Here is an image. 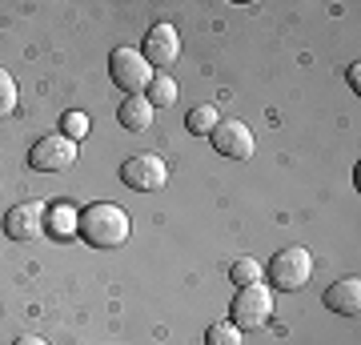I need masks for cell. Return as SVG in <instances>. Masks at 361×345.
<instances>
[{
	"mask_svg": "<svg viewBox=\"0 0 361 345\" xmlns=\"http://www.w3.org/2000/svg\"><path fill=\"white\" fill-rule=\"evenodd\" d=\"M129 229H133L129 213L113 201H97L77 217V233L92 249H121V245L129 241Z\"/></svg>",
	"mask_w": 361,
	"mask_h": 345,
	"instance_id": "1",
	"label": "cell"
},
{
	"mask_svg": "<svg viewBox=\"0 0 361 345\" xmlns=\"http://www.w3.org/2000/svg\"><path fill=\"white\" fill-rule=\"evenodd\" d=\"M109 77H113L116 89H125L129 97H141V89H149V80H153V64L145 61L137 49H113Z\"/></svg>",
	"mask_w": 361,
	"mask_h": 345,
	"instance_id": "2",
	"label": "cell"
},
{
	"mask_svg": "<svg viewBox=\"0 0 361 345\" xmlns=\"http://www.w3.org/2000/svg\"><path fill=\"white\" fill-rule=\"evenodd\" d=\"M313 273V257L305 245H289V249H277L269 261V282L277 289H301V285L310 282Z\"/></svg>",
	"mask_w": 361,
	"mask_h": 345,
	"instance_id": "3",
	"label": "cell"
},
{
	"mask_svg": "<svg viewBox=\"0 0 361 345\" xmlns=\"http://www.w3.org/2000/svg\"><path fill=\"white\" fill-rule=\"evenodd\" d=\"M269 313H273V293L261 282L237 289V297H233V305H229V317L237 329H257V325L269 321Z\"/></svg>",
	"mask_w": 361,
	"mask_h": 345,
	"instance_id": "4",
	"label": "cell"
},
{
	"mask_svg": "<svg viewBox=\"0 0 361 345\" xmlns=\"http://www.w3.org/2000/svg\"><path fill=\"white\" fill-rule=\"evenodd\" d=\"M73 161H77V141H68L65 133L40 137L28 153V165L37 173H65V169H73Z\"/></svg>",
	"mask_w": 361,
	"mask_h": 345,
	"instance_id": "5",
	"label": "cell"
},
{
	"mask_svg": "<svg viewBox=\"0 0 361 345\" xmlns=\"http://www.w3.org/2000/svg\"><path fill=\"white\" fill-rule=\"evenodd\" d=\"M121 181H125L129 189H137V193H153L169 181V165L157 153H137V157H129V161L121 165Z\"/></svg>",
	"mask_w": 361,
	"mask_h": 345,
	"instance_id": "6",
	"label": "cell"
},
{
	"mask_svg": "<svg viewBox=\"0 0 361 345\" xmlns=\"http://www.w3.org/2000/svg\"><path fill=\"white\" fill-rule=\"evenodd\" d=\"M209 141H213L217 153L233 157V161H249L253 149H257V137H253V128L245 121H217V128L209 133Z\"/></svg>",
	"mask_w": 361,
	"mask_h": 345,
	"instance_id": "7",
	"label": "cell"
},
{
	"mask_svg": "<svg viewBox=\"0 0 361 345\" xmlns=\"http://www.w3.org/2000/svg\"><path fill=\"white\" fill-rule=\"evenodd\" d=\"M44 217H49V209L40 201H20L4 213V233L13 241H32V237L44 233Z\"/></svg>",
	"mask_w": 361,
	"mask_h": 345,
	"instance_id": "8",
	"label": "cell"
},
{
	"mask_svg": "<svg viewBox=\"0 0 361 345\" xmlns=\"http://www.w3.org/2000/svg\"><path fill=\"white\" fill-rule=\"evenodd\" d=\"M141 56L149 64H173L180 56V37H177V28L173 25H153L149 28V37H145V49H141Z\"/></svg>",
	"mask_w": 361,
	"mask_h": 345,
	"instance_id": "9",
	"label": "cell"
},
{
	"mask_svg": "<svg viewBox=\"0 0 361 345\" xmlns=\"http://www.w3.org/2000/svg\"><path fill=\"white\" fill-rule=\"evenodd\" d=\"M325 309L329 313H341V317H353L361 309V277H341L325 289Z\"/></svg>",
	"mask_w": 361,
	"mask_h": 345,
	"instance_id": "10",
	"label": "cell"
},
{
	"mask_svg": "<svg viewBox=\"0 0 361 345\" xmlns=\"http://www.w3.org/2000/svg\"><path fill=\"white\" fill-rule=\"evenodd\" d=\"M116 121H121L125 128H133V133H141V128L153 125V104L145 101V97H125L121 113H116Z\"/></svg>",
	"mask_w": 361,
	"mask_h": 345,
	"instance_id": "11",
	"label": "cell"
},
{
	"mask_svg": "<svg viewBox=\"0 0 361 345\" xmlns=\"http://www.w3.org/2000/svg\"><path fill=\"white\" fill-rule=\"evenodd\" d=\"M145 101L153 104V109H169V104L177 101V80L165 77V73L153 77V80H149V97H145Z\"/></svg>",
	"mask_w": 361,
	"mask_h": 345,
	"instance_id": "12",
	"label": "cell"
},
{
	"mask_svg": "<svg viewBox=\"0 0 361 345\" xmlns=\"http://www.w3.org/2000/svg\"><path fill=\"white\" fill-rule=\"evenodd\" d=\"M229 282L237 285V289H245V285H257L261 282V265L253 261V257H237L229 265Z\"/></svg>",
	"mask_w": 361,
	"mask_h": 345,
	"instance_id": "13",
	"label": "cell"
},
{
	"mask_svg": "<svg viewBox=\"0 0 361 345\" xmlns=\"http://www.w3.org/2000/svg\"><path fill=\"white\" fill-rule=\"evenodd\" d=\"M217 109H213V104H197L193 113L185 116V125H189V133H197V137H201V133H213V128H217Z\"/></svg>",
	"mask_w": 361,
	"mask_h": 345,
	"instance_id": "14",
	"label": "cell"
},
{
	"mask_svg": "<svg viewBox=\"0 0 361 345\" xmlns=\"http://www.w3.org/2000/svg\"><path fill=\"white\" fill-rule=\"evenodd\" d=\"M205 345H241V329L233 321H213L205 329Z\"/></svg>",
	"mask_w": 361,
	"mask_h": 345,
	"instance_id": "15",
	"label": "cell"
},
{
	"mask_svg": "<svg viewBox=\"0 0 361 345\" xmlns=\"http://www.w3.org/2000/svg\"><path fill=\"white\" fill-rule=\"evenodd\" d=\"M16 101H20V92H16L13 73H8V68H0V121L16 113Z\"/></svg>",
	"mask_w": 361,
	"mask_h": 345,
	"instance_id": "16",
	"label": "cell"
},
{
	"mask_svg": "<svg viewBox=\"0 0 361 345\" xmlns=\"http://www.w3.org/2000/svg\"><path fill=\"white\" fill-rule=\"evenodd\" d=\"M49 217H52V233H56V237H68V233H77V217H80V213L73 209V205H56Z\"/></svg>",
	"mask_w": 361,
	"mask_h": 345,
	"instance_id": "17",
	"label": "cell"
},
{
	"mask_svg": "<svg viewBox=\"0 0 361 345\" xmlns=\"http://www.w3.org/2000/svg\"><path fill=\"white\" fill-rule=\"evenodd\" d=\"M61 133H65L68 141H80V137L89 133V116H85V113H65V121H61Z\"/></svg>",
	"mask_w": 361,
	"mask_h": 345,
	"instance_id": "18",
	"label": "cell"
},
{
	"mask_svg": "<svg viewBox=\"0 0 361 345\" xmlns=\"http://www.w3.org/2000/svg\"><path fill=\"white\" fill-rule=\"evenodd\" d=\"M16 345H49L44 337H32V333H25V337H16Z\"/></svg>",
	"mask_w": 361,
	"mask_h": 345,
	"instance_id": "19",
	"label": "cell"
}]
</instances>
